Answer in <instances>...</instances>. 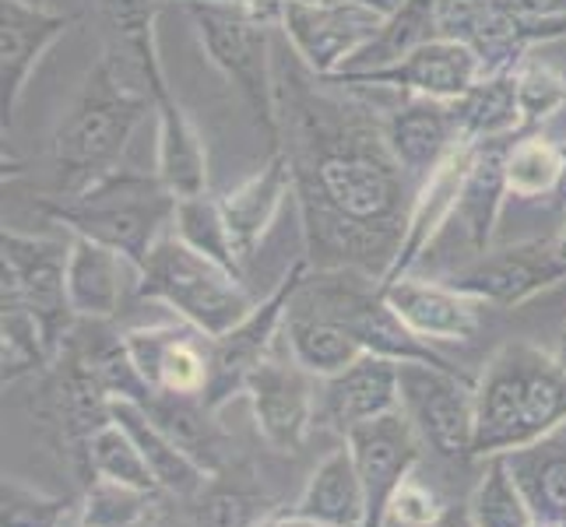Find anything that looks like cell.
Listing matches in <instances>:
<instances>
[{
  "label": "cell",
  "instance_id": "48",
  "mask_svg": "<svg viewBox=\"0 0 566 527\" xmlns=\"http://www.w3.org/2000/svg\"><path fill=\"white\" fill-rule=\"evenodd\" d=\"M563 148H566V145H563ZM553 204H556V208H563V211H566V176H563V187H559V190H556V198H553Z\"/></svg>",
  "mask_w": 566,
  "mask_h": 527
},
{
  "label": "cell",
  "instance_id": "45",
  "mask_svg": "<svg viewBox=\"0 0 566 527\" xmlns=\"http://www.w3.org/2000/svg\"><path fill=\"white\" fill-rule=\"evenodd\" d=\"M426 527H475V520H472V514H468V506H447V514L440 517V520H433V524H426Z\"/></svg>",
  "mask_w": 566,
  "mask_h": 527
},
{
  "label": "cell",
  "instance_id": "26",
  "mask_svg": "<svg viewBox=\"0 0 566 527\" xmlns=\"http://www.w3.org/2000/svg\"><path fill=\"white\" fill-rule=\"evenodd\" d=\"M113 419L120 422L127 433L134 436V443L142 446L145 464L159 485L163 496L172 499H198L208 485H211V472L193 461L184 446L172 440L166 429L151 419V412L138 401H113Z\"/></svg>",
  "mask_w": 566,
  "mask_h": 527
},
{
  "label": "cell",
  "instance_id": "12",
  "mask_svg": "<svg viewBox=\"0 0 566 527\" xmlns=\"http://www.w3.org/2000/svg\"><path fill=\"white\" fill-rule=\"evenodd\" d=\"M310 261L300 257L292 261V267L285 271V278L271 288V296L258 303V309L229 330V335L214 338L208 356H211V369H208V387H205V404L211 412H222V408L240 398L247 390L250 373L258 369L268 356H271V345L282 335V324H285V309L296 296L300 282L306 278Z\"/></svg>",
  "mask_w": 566,
  "mask_h": 527
},
{
  "label": "cell",
  "instance_id": "15",
  "mask_svg": "<svg viewBox=\"0 0 566 527\" xmlns=\"http://www.w3.org/2000/svg\"><path fill=\"white\" fill-rule=\"evenodd\" d=\"M243 398L250 401L253 425L261 440L279 454H296L310 436V425L317 419L314 377L292 359L268 356L250 373Z\"/></svg>",
  "mask_w": 566,
  "mask_h": 527
},
{
  "label": "cell",
  "instance_id": "19",
  "mask_svg": "<svg viewBox=\"0 0 566 527\" xmlns=\"http://www.w3.org/2000/svg\"><path fill=\"white\" fill-rule=\"evenodd\" d=\"M317 415L345 436L348 429L374 422L401 408V362L366 351L342 373L321 380Z\"/></svg>",
  "mask_w": 566,
  "mask_h": 527
},
{
  "label": "cell",
  "instance_id": "37",
  "mask_svg": "<svg viewBox=\"0 0 566 527\" xmlns=\"http://www.w3.org/2000/svg\"><path fill=\"white\" fill-rule=\"evenodd\" d=\"M482 478L475 482L472 496H468V514H472L475 527H535V514L528 499H524L521 485L514 482L511 467H506L503 454L482 457Z\"/></svg>",
  "mask_w": 566,
  "mask_h": 527
},
{
  "label": "cell",
  "instance_id": "16",
  "mask_svg": "<svg viewBox=\"0 0 566 527\" xmlns=\"http://www.w3.org/2000/svg\"><path fill=\"white\" fill-rule=\"evenodd\" d=\"M77 25V14H61L29 0H0V127L14 124L25 85L43 53Z\"/></svg>",
  "mask_w": 566,
  "mask_h": 527
},
{
  "label": "cell",
  "instance_id": "18",
  "mask_svg": "<svg viewBox=\"0 0 566 527\" xmlns=\"http://www.w3.org/2000/svg\"><path fill=\"white\" fill-rule=\"evenodd\" d=\"M482 145L475 141H461L447 151V159L429 172V180L416 190V201L412 211H408V229H405V240L398 250V261L390 267V275L380 285H390L405 275H412V267L419 264L422 253H429V246L437 243V236L454 222V211L461 204V190L468 180V169H472L475 155Z\"/></svg>",
  "mask_w": 566,
  "mask_h": 527
},
{
  "label": "cell",
  "instance_id": "39",
  "mask_svg": "<svg viewBox=\"0 0 566 527\" xmlns=\"http://www.w3.org/2000/svg\"><path fill=\"white\" fill-rule=\"evenodd\" d=\"M514 82H517V106H521V134H535L566 106V74L549 61L524 56L514 71Z\"/></svg>",
  "mask_w": 566,
  "mask_h": 527
},
{
  "label": "cell",
  "instance_id": "8",
  "mask_svg": "<svg viewBox=\"0 0 566 527\" xmlns=\"http://www.w3.org/2000/svg\"><path fill=\"white\" fill-rule=\"evenodd\" d=\"M384 29L387 18L356 0H285L279 11V32L289 50L317 77L345 71Z\"/></svg>",
  "mask_w": 566,
  "mask_h": 527
},
{
  "label": "cell",
  "instance_id": "31",
  "mask_svg": "<svg viewBox=\"0 0 566 527\" xmlns=\"http://www.w3.org/2000/svg\"><path fill=\"white\" fill-rule=\"evenodd\" d=\"M461 141H511L521 134V106L514 71L485 74L482 82L454 103Z\"/></svg>",
  "mask_w": 566,
  "mask_h": 527
},
{
  "label": "cell",
  "instance_id": "36",
  "mask_svg": "<svg viewBox=\"0 0 566 527\" xmlns=\"http://www.w3.org/2000/svg\"><path fill=\"white\" fill-rule=\"evenodd\" d=\"M53 362L56 351L39 317L18 303H0V369H4V387L39 373V369H50Z\"/></svg>",
  "mask_w": 566,
  "mask_h": 527
},
{
  "label": "cell",
  "instance_id": "47",
  "mask_svg": "<svg viewBox=\"0 0 566 527\" xmlns=\"http://www.w3.org/2000/svg\"><path fill=\"white\" fill-rule=\"evenodd\" d=\"M553 356L563 362V369H566V327H563V335H559V341H556V348H553Z\"/></svg>",
  "mask_w": 566,
  "mask_h": 527
},
{
  "label": "cell",
  "instance_id": "32",
  "mask_svg": "<svg viewBox=\"0 0 566 527\" xmlns=\"http://www.w3.org/2000/svg\"><path fill=\"white\" fill-rule=\"evenodd\" d=\"M506 193L517 201H542L556 198L566 176V148L549 141L545 134H517L506 145L503 159Z\"/></svg>",
  "mask_w": 566,
  "mask_h": 527
},
{
  "label": "cell",
  "instance_id": "9",
  "mask_svg": "<svg viewBox=\"0 0 566 527\" xmlns=\"http://www.w3.org/2000/svg\"><path fill=\"white\" fill-rule=\"evenodd\" d=\"M401 412L422 446L447 461L475 457V380L426 362H401Z\"/></svg>",
  "mask_w": 566,
  "mask_h": 527
},
{
  "label": "cell",
  "instance_id": "22",
  "mask_svg": "<svg viewBox=\"0 0 566 527\" xmlns=\"http://www.w3.org/2000/svg\"><path fill=\"white\" fill-rule=\"evenodd\" d=\"M159 4L163 0H99L106 29L103 53L151 95V103L172 95L159 61V39H155Z\"/></svg>",
  "mask_w": 566,
  "mask_h": 527
},
{
  "label": "cell",
  "instance_id": "44",
  "mask_svg": "<svg viewBox=\"0 0 566 527\" xmlns=\"http://www.w3.org/2000/svg\"><path fill=\"white\" fill-rule=\"evenodd\" d=\"M253 527H321L314 520H306L300 514H292V510H279V514H264Z\"/></svg>",
  "mask_w": 566,
  "mask_h": 527
},
{
  "label": "cell",
  "instance_id": "49",
  "mask_svg": "<svg viewBox=\"0 0 566 527\" xmlns=\"http://www.w3.org/2000/svg\"><path fill=\"white\" fill-rule=\"evenodd\" d=\"M151 527H184V524H177V520H172V517H166V514H159V517H155V524ZM193 527V524H190Z\"/></svg>",
  "mask_w": 566,
  "mask_h": 527
},
{
  "label": "cell",
  "instance_id": "34",
  "mask_svg": "<svg viewBox=\"0 0 566 527\" xmlns=\"http://www.w3.org/2000/svg\"><path fill=\"white\" fill-rule=\"evenodd\" d=\"M172 232H177L187 246H193L198 253H205V257L229 267L232 275H243V261L237 253V243H232L222 201L214 198L211 190L177 198V219H172Z\"/></svg>",
  "mask_w": 566,
  "mask_h": 527
},
{
  "label": "cell",
  "instance_id": "3",
  "mask_svg": "<svg viewBox=\"0 0 566 527\" xmlns=\"http://www.w3.org/2000/svg\"><path fill=\"white\" fill-rule=\"evenodd\" d=\"M155 109L151 95L103 53L82 82L67 116L53 130V198L82 193L124 166L134 130Z\"/></svg>",
  "mask_w": 566,
  "mask_h": 527
},
{
  "label": "cell",
  "instance_id": "42",
  "mask_svg": "<svg viewBox=\"0 0 566 527\" xmlns=\"http://www.w3.org/2000/svg\"><path fill=\"white\" fill-rule=\"evenodd\" d=\"M447 514L443 499L429 489V485L419 482V475L408 478L398 496L390 499V510H387V527H426Z\"/></svg>",
  "mask_w": 566,
  "mask_h": 527
},
{
  "label": "cell",
  "instance_id": "11",
  "mask_svg": "<svg viewBox=\"0 0 566 527\" xmlns=\"http://www.w3.org/2000/svg\"><path fill=\"white\" fill-rule=\"evenodd\" d=\"M461 296L490 306H521L535 299L538 292L566 282V257L556 236L524 240L514 246L475 253L472 261L440 275Z\"/></svg>",
  "mask_w": 566,
  "mask_h": 527
},
{
  "label": "cell",
  "instance_id": "2",
  "mask_svg": "<svg viewBox=\"0 0 566 527\" xmlns=\"http://www.w3.org/2000/svg\"><path fill=\"white\" fill-rule=\"evenodd\" d=\"M566 425V369L532 341L500 345L475 380V457L538 443Z\"/></svg>",
  "mask_w": 566,
  "mask_h": 527
},
{
  "label": "cell",
  "instance_id": "5",
  "mask_svg": "<svg viewBox=\"0 0 566 527\" xmlns=\"http://www.w3.org/2000/svg\"><path fill=\"white\" fill-rule=\"evenodd\" d=\"M243 282V275H232L229 267L187 246L169 229L138 271V296L169 306L184 324L198 327L214 341L243 324L261 303L250 296Z\"/></svg>",
  "mask_w": 566,
  "mask_h": 527
},
{
  "label": "cell",
  "instance_id": "6",
  "mask_svg": "<svg viewBox=\"0 0 566 527\" xmlns=\"http://www.w3.org/2000/svg\"><path fill=\"white\" fill-rule=\"evenodd\" d=\"M208 64L240 92L253 124L279 151V95H275V35L264 14L211 4V0H187L184 4Z\"/></svg>",
  "mask_w": 566,
  "mask_h": 527
},
{
  "label": "cell",
  "instance_id": "23",
  "mask_svg": "<svg viewBox=\"0 0 566 527\" xmlns=\"http://www.w3.org/2000/svg\"><path fill=\"white\" fill-rule=\"evenodd\" d=\"M282 341H285L289 359L303 366L314 380L335 377L342 369L353 366L359 356H366L353 330H348L338 317H331L327 309H321L317 303L300 296V288L285 309Z\"/></svg>",
  "mask_w": 566,
  "mask_h": 527
},
{
  "label": "cell",
  "instance_id": "33",
  "mask_svg": "<svg viewBox=\"0 0 566 527\" xmlns=\"http://www.w3.org/2000/svg\"><path fill=\"white\" fill-rule=\"evenodd\" d=\"M151 419L159 422L166 433L177 440L184 451L208 467L211 475L222 472V457H219V433H214V415L205 404V398H184V394H155L148 404Z\"/></svg>",
  "mask_w": 566,
  "mask_h": 527
},
{
  "label": "cell",
  "instance_id": "10",
  "mask_svg": "<svg viewBox=\"0 0 566 527\" xmlns=\"http://www.w3.org/2000/svg\"><path fill=\"white\" fill-rule=\"evenodd\" d=\"M485 77L482 61L472 46L458 39H426V43L401 53L398 61L377 67H345L324 77L335 88H395L401 95H426V99L458 103Z\"/></svg>",
  "mask_w": 566,
  "mask_h": 527
},
{
  "label": "cell",
  "instance_id": "4",
  "mask_svg": "<svg viewBox=\"0 0 566 527\" xmlns=\"http://www.w3.org/2000/svg\"><path fill=\"white\" fill-rule=\"evenodd\" d=\"M39 211L50 222L64 225L67 236H85L103 243L142 271L151 246L172 229L177 219V193L159 172H145L134 166L113 169L82 193L71 198H43Z\"/></svg>",
  "mask_w": 566,
  "mask_h": 527
},
{
  "label": "cell",
  "instance_id": "27",
  "mask_svg": "<svg viewBox=\"0 0 566 527\" xmlns=\"http://www.w3.org/2000/svg\"><path fill=\"white\" fill-rule=\"evenodd\" d=\"M292 514L314 520L321 527H363L366 517V493L356 472V457L342 443L331 451L314 472H310L300 499L289 506Z\"/></svg>",
  "mask_w": 566,
  "mask_h": 527
},
{
  "label": "cell",
  "instance_id": "20",
  "mask_svg": "<svg viewBox=\"0 0 566 527\" xmlns=\"http://www.w3.org/2000/svg\"><path fill=\"white\" fill-rule=\"evenodd\" d=\"M384 134L408 183L419 190L429 180V172L447 159V151L458 145L454 103L401 95V103L384 116Z\"/></svg>",
  "mask_w": 566,
  "mask_h": 527
},
{
  "label": "cell",
  "instance_id": "38",
  "mask_svg": "<svg viewBox=\"0 0 566 527\" xmlns=\"http://www.w3.org/2000/svg\"><path fill=\"white\" fill-rule=\"evenodd\" d=\"M85 457H88L92 475L124 482V485H134V489H145V493H159V485H155L148 464H145L142 446L134 443V436L116 419L99 425L85 440Z\"/></svg>",
  "mask_w": 566,
  "mask_h": 527
},
{
  "label": "cell",
  "instance_id": "1",
  "mask_svg": "<svg viewBox=\"0 0 566 527\" xmlns=\"http://www.w3.org/2000/svg\"><path fill=\"white\" fill-rule=\"evenodd\" d=\"M285 39V35H282ZM279 151L292 169L310 267H353L384 282L398 261L416 187L387 145L384 116L342 99L275 43Z\"/></svg>",
  "mask_w": 566,
  "mask_h": 527
},
{
  "label": "cell",
  "instance_id": "14",
  "mask_svg": "<svg viewBox=\"0 0 566 527\" xmlns=\"http://www.w3.org/2000/svg\"><path fill=\"white\" fill-rule=\"evenodd\" d=\"M348 451L356 457V472L363 478L366 493V517L363 527H387L390 499L398 496L401 485L419 472L422 440L408 415L390 412L374 422H363L345 433Z\"/></svg>",
  "mask_w": 566,
  "mask_h": 527
},
{
  "label": "cell",
  "instance_id": "30",
  "mask_svg": "<svg viewBox=\"0 0 566 527\" xmlns=\"http://www.w3.org/2000/svg\"><path fill=\"white\" fill-rule=\"evenodd\" d=\"M511 141H485L475 155L472 169H468L461 204L454 211L451 225L464 229V236L475 253H485L493 246L503 201L511 198V193H506V176H503V159H506V145Z\"/></svg>",
  "mask_w": 566,
  "mask_h": 527
},
{
  "label": "cell",
  "instance_id": "53",
  "mask_svg": "<svg viewBox=\"0 0 566 527\" xmlns=\"http://www.w3.org/2000/svg\"><path fill=\"white\" fill-rule=\"evenodd\" d=\"M535 527H566V524H535Z\"/></svg>",
  "mask_w": 566,
  "mask_h": 527
},
{
  "label": "cell",
  "instance_id": "40",
  "mask_svg": "<svg viewBox=\"0 0 566 527\" xmlns=\"http://www.w3.org/2000/svg\"><path fill=\"white\" fill-rule=\"evenodd\" d=\"M67 510H71L67 499L43 496L18 478H4V493H0V527H64Z\"/></svg>",
  "mask_w": 566,
  "mask_h": 527
},
{
  "label": "cell",
  "instance_id": "13",
  "mask_svg": "<svg viewBox=\"0 0 566 527\" xmlns=\"http://www.w3.org/2000/svg\"><path fill=\"white\" fill-rule=\"evenodd\" d=\"M433 29L443 39L472 46L485 74L517 71L532 46L566 39V25L528 22L490 0H433Z\"/></svg>",
  "mask_w": 566,
  "mask_h": 527
},
{
  "label": "cell",
  "instance_id": "50",
  "mask_svg": "<svg viewBox=\"0 0 566 527\" xmlns=\"http://www.w3.org/2000/svg\"><path fill=\"white\" fill-rule=\"evenodd\" d=\"M556 240H559V250H563V257H566V222L559 225V232H556Z\"/></svg>",
  "mask_w": 566,
  "mask_h": 527
},
{
  "label": "cell",
  "instance_id": "25",
  "mask_svg": "<svg viewBox=\"0 0 566 527\" xmlns=\"http://www.w3.org/2000/svg\"><path fill=\"white\" fill-rule=\"evenodd\" d=\"M285 198H292V169L282 151H271V159L258 172L247 176V180L232 190L219 193L232 243H237L243 264L258 253L268 229L275 225Z\"/></svg>",
  "mask_w": 566,
  "mask_h": 527
},
{
  "label": "cell",
  "instance_id": "46",
  "mask_svg": "<svg viewBox=\"0 0 566 527\" xmlns=\"http://www.w3.org/2000/svg\"><path fill=\"white\" fill-rule=\"evenodd\" d=\"M356 4H363V8H369V11H377V14H384V18H395L408 0H356Z\"/></svg>",
  "mask_w": 566,
  "mask_h": 527
},
{
  "label": "cell",
  "instance_id": "24",
  "mask_svg": "<svg viewBox=\"0 0 566 527\" xmlns=\"http://www.w3.org/2000/svg\"><path fill=\"white\" fill-rule=\"evenodd\" d=\"M127 275H138L124 253L95 240L71 236L67 253V299L77 320L106 324L120 314L127 296Z\"/></svg>",
  "mask_w": 566,
  "mask_h": 527
},
{
  "label": "cell",
  "instance_id": "35",
  "mask_svg": "<svg viewBox=\"0 0 566 527\" xmlns=\"http://www.w3.org/2000/svg\"><path fill=\"white\" fill-rule=\"evenodd\" d=\"M155 517H159V493H145L134 489V485L92 475L71 520L77 527H142Z\"/></svg>",
  "mask_w": 566,
  "mask_h": 527
},
{
  "label": "cell",
  "instance_id": "43",
  "mask_svg": "<svg viewBox=\"0 0 566 527\" xmlns=\"http://www.w3.org/2000/svg\"><path fill=\"white\" fill-rule=\"evenodd\" d=\"M177 4H187V0H177ZM211 4H237V8H250V11L264 14L268 22H275V25H279V11H282L285 0H211Z\"/></svg>",
  "mask_w": 566,
  "mask_h": 527
},
{
  "label": "cell",
  "instance_id": "41",
  "mask_svg": "<svg viewBox=\"0 0 566 527\" xmlns=\"http://www.w3.org/2000/svg\"><path fill=\"white\" fill-rule=\"evenodd\" d=\"M261 514V499L243 489H208L198 496L193 506V527H253Z\"/></svg>",
  "mask_w": 566,
  "mask_h": 527
},
{
  "label": "cell",
  "instance_id": "17",
  "mask_svg": "<svg viewBox=\"0 0 566 527\" xmlns=\"http://www.w3.org/2000/svg\"><path fill=\"white\" fill-rule=\"evenodd\" d=\"M127 351L138 362L142 377L155 394H184L205 398L208 369H211V338H205L198 327L177 324H155V327H130Z\"/></svg>",
  "mask_w": 566,
  "mask_h": 527
},
{
  "label": "cell",
  "instance_id": "29",
  "mask_svg": "<svg viewBox=\"0 0 566 527\" xmlns=\"http://www.w3.org/2000/svg\"><path fill=\"white\" fill-rule=\"evenodd\" d=\"M538 524H566V425L503 454Z\"/></svg>",
  "mask_w": 566,
  "mask_h": 527
},
{
  "label": "cell",
  "instance_id": "52",
  "mask_svg": "<svg viewBox=\"0 0 566 527\" xmlns=\"http://www.w3.org/2000/svg\"><path fill=\"white\" fill-rule=\"evenodd\" d=\"M29 4H39V8H46V0H29Z\"/></svg>",
  "mask_w": 566,
  "mask_h": 527
},
{
  "label": "cell",
  "instance_id": "21",
  "mask_svg": "<svg viewBox=\"0 0 566 527\" xmlns=\"http://www.w3.org/2000/svg\"><path fill=\"white\" fill-rule=\"evenodd\" d=\"M384 299L401 317V324L419 335L422 341H468L479 330V306L475 299L461 296L440 278H412L405 275L390 285H380Z\"/></svg>",
  "mask_w": 566,
  "mask_h": 527
},
{
  "label": "cell",
  "instance_id": "51",
  "mask_svg": "<svg viewBox=\"0 0 566 527\" xmlns=\"http://www.w3.org/2000/svg\"><path fill=\"white\" fill-rule=\"evenodd\" d=\"M151 524H155V520H151ZM151 524H142V527H151ZM64 527H77V524H74V520H67Z\"/></svg>",
  "mask_w": 566,
  "mask_h": 527
},
{
  "label": "cell",
  "instance_id": "28",
  "mask_svg": "<svg viewBox=\"0 0 566 527\" xmlns=\"http://www.w3.org/2000/svg\"><path fill=\"white\" fill-rule=\"evenodd\" d=\"M155 172L163 176V183L187 198V193H201L208 190V151L187 109L180 106L177 95H166V99L155 103Z\"/></svg>",
  "mask_w": 566,
  "mask_h": 527
},
{
  "label": "cell",
  "instance_id": "7",
  "mask_svg": "<svg viewBox=\"0 0 566 527\" xmlns=\"http://www.w3.org/2000/svg\"><path fill=\"white\" fill-rule=\"evenodd\" d=\"M67 253L71 243L29 236L8 225L0 232V303H18L35 314L56 359L77 320L67 299Z\"/></svg>",
  "mask_w": 566,
  "mask_h": 527
}]
</instances>
